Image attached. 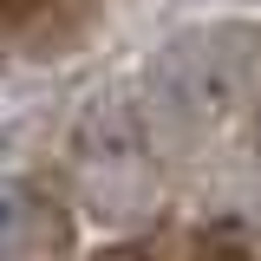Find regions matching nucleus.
<instances>
[{"label": "nucleus", "mask_w": 261, "mask_h": 261, "mask_svg": "<svg viewBox=\"0 0 261 261\" xmlns=\"http://www.w3.org/2000/svg\"><path fill=\"white\" fill-rule=\"evenodd\" d=\"M79 196L98 222L124 228L144 222L157 209V163H150V137L130 118V105L98 98L79 118Z\"/></svg>", "instance_id": "2"}, {"label": "nucleus", "mask_w": 261, "mask_h": 261, "mask_svg": "<svg viewBox=\"0 0 261 261\" xmlns=\"http://www.w3.org/2000/svg\"><path fill=\"white\" fill-rule=\"evenodd\" d=\"M248 137H255V163H261V105H255V130H248Z\"/></svg>", "instance_id": "4"}, {"label": "nucleus", "mask_w": 261, "mask_h": 261, "mask_svg": "<svg viewBox=\"0 0 261 261\" xmlns=\"http://www.w3.org/2000/svg\"><path fill=\"white\" fill-rule=\"evenodd\" d=\"M261 65V27L255 20H202L163 39L157 53V98L183 124H222L242 111Z\"/></svg>", "instance_id": "1"}, {"label": "nucleus", "mask_w": 261, "mask_h": 261, "mask_svg": "<svg viewBox=\"0 0 261 261\" xmlns=\"http://www.w3.org/2000/svg\"><path fill=\"white\" fill-rule=\"evenodd\" d=\"M27 228H33V196L13 176H0V255H13L27 242Z\"/></svg>", "instance_id": "3"}]
</instances>
